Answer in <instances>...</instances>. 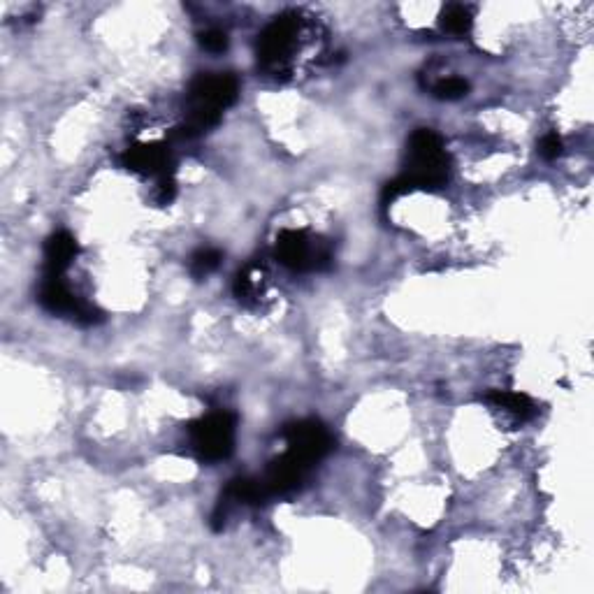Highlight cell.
Instances as JSON below:
<instances>
[{
    "label": "cell",
    "mask_w": 594,
    "mask_h": 594,
    "mask_svg": "<svg viewBox=\"0 0 594 594\" xmlns=\"http://www.w3.org/2000/svg\"><path fill=\"white\" fill-rule=\"evenodd\" d=\"M239 96V84L233 75H200L193 79L186 96V121L175 128L172 137L193 140L221 121L223 110H228Z\"/></svg>",
    "instance_id": "cell-1"
},
{
    "label": "cell",
    "mask_w": 594,
    "mask_h": 594,
    "mask_svg": "<svg viewBox=\"0 0 594 594\" xmlns=\"http://www.w3.org/2000/svg\"><path fill=\"white\" fill-rule=\"evenodd\" d=\"M448 175H451V158L441 137L430 128H418L409 140V163L402 179L411 191H434L446 186Z\"/></svg>",
    "instance_id": "cell-2"
},
{
    "label": "cell",
    "mask_w": 594,
    "mask_h": 594,
    "mask_svg": "<svg viewBox=\"0 0 594 594\" xmlns=\"http://www.w3.org/2000/svg\"><path fill=\"white\" fill-rule=\"evenodd\" d=\"M237 420L228 411H216L188 425L191 446L202 462L228 460L235 451Z\"/></svg>",
    "instance_id": "cell-3"
},
{
    "label": "cell",
    "mask_w": 594,
    "mask_h": 594,
    "mask_svg": "<svg viewBox=\"0 0 594 594\" xmlns=\"http://www.w3.org/2000/svg\"><path fill=\"white\" fill-rule=\"evenodd\" d=\"M277 260L293 272L323 270L330 265L332 253L328 244L316 242L304 230H281L274 244Z\"/></svg>",
    "instance_id": "cell-4"
},
{
    "label": "cell",
    "mask_w": 594,
    "mask_h": 594,
    "mask_svg": "<svg viewBox=\"0 0 594 594\" xmlns=\"http://www.w3.org/2000/svg\"><path fill=\"white\" fill-rule=\"evenodd\" d=\"M284 437L288 444V455H293L297 462H302L304 467L316 465L321 462L325 455L332 451L335 441H332V434L328 432L321 420L307 418V420H297V423H291L284 427Z\"/></svg>",
    "instance_id": "cell-5"
},
{
    "label": "cell",
    "mask_w": 594,
    "mask_h": 594,
    "mask_svg": "<svg viewBox=\"0 0 594 594\" xmlns=\"http://www.w3.org/2000/svg\"><path fill=\"white\" fill-rule=\"evenodd\" d=\"M38 302L42 309L52 311V314L72 316L77 323L93 325L103 321V311H98L91 304L79 300L77 295L70 293V288L63 284V277H45L38 293Z\"/></svg>",
    "instance_id": "cell-6"
},
{
    "label": "cell",
    "mask_w": 594,
    "mask_h": 594,
    "mask_svg": "<svg viewBox=\"0 0 594 594\" xmlns=\"http://www.w3.org/2000/svg\"><path fill=\"white\" fill-rule=\"evenodd\" d=\"M300 19L295 14H281L258 38V61L267 70H279L295 45Z\"/></svg>",
    "instance_id": "cell-7"
},
{
    "label": "cell",
    "mask_w": 594,
    "mask_h": 594,
    "mask_svg": "<svg viewBox=\"0 0 594 594\" xmlns=\"http://www.w3.org/2000/svg\"><path fill=\"white\" fill-rule=\"evenodd\" d=\"M121 165L130 172H140V175L151 177H165L175 175V163H172V151L163 142H149V144H133L123 151Z\"/></svg>",
    "instance_id": "cell-8"
},
{
    "label": "cell",
    "mask_w": 594,
    "mask_h": 594,
    "mask_svg": "<svg viewBox=\"0 0 594 594\" xmlns=\"http://www.w3.org/2000/svg\"><path fill=\"white\" fill-rule=\"evenodd\" d=\"M304 476H307V467H304L302 462H297L293 455L284 453L281 458L272 460V465L267 467L263 483L267 492H270V497H277V495H288V492L300 488Z\"/></svg>",
    "instance_id": "cell-9"
},
{
    "label": "cell",
    "mask_w": 594,
    "mask_h": 594,
    "mask_svg": "<svg viewBox=\"0 0 594 594\" xmlns=\"http://www.w3.org/2000/svg\"><path fill=\"white\" fill-rule=\"evenodd\" d=\"M79 244L65 230H59L47 239L45 244V277H63V272L72 265L77 258Z\"/></svg>",
    "instance_id": "cell-10"
},
{
    "label": "cell",
    "mask_w": 594,
    "mask_h": 594,
    "mask_svg": "<svg viewBox=\"0 0 594 594\" xmlns=\"http://www.w3.org/2000/svg\"><path fill=\"white\" fill-rule=\"evenodd\" d=\"M265 295V272L258 263H249L237 272L235 277V297L246 307L260 302V297Z\"/></svg>",
    "instance_id": "cell-11"
},
{
    "label": "cell",
    "mask_w": 594,
    "mask_h": 594,
    "mask_svg": "<svg viewBox=\"0 0 594 594\" xmlns=\"http://www.w3.org/2000/svg\"><path fill=\"white\" fill-rule=\"evenodd\" d=\"M485 402L492 404L495 409H504L506 414L518 418L520 423L534 418L536 411H539L532 402V397H527L523 393H506V390H490V393L485 395Z\"/></svg>",
    "instance_id": "cell-12"
},
{
    "label": "cell",
    "mask_w": 594,
    "mask_h": 594,
    "mask_svg": "<svg viewBox=\"0 0 594 594\" xmlns=\"http://www.w3.org/2000/svg\"><path fill=\"white\" fill-rule=\"evenodd\" d=\"M472 12L465 5H448L444 12H441V28L451 35H467L472 31Z\"/></svg>",
    "instance_id": "cell-13"
},
{
    "label": "cell",
    "mask_w": 594,
    "mask_h": 594,
    "mask_svg": "<svg viewBox=\"0 0 594 594\" xmlns=\"http://www.w3.org/2000/svg\"><path fill=\"white\" fill-rule=\"evenodd\" d=\"M223 260V253L219 249H198L191 256V260H188V270H191V274L195 279H205L209 277V274L219 270Z\"/></svg>",
    "instance_id": "cell-14"
},
{
    "label": "cell",
    "mask_w": 594,
    "mask_h": 594,
    "mask_svg": "<svg viewBox=\"0 0 594 594\" xmlns=\"http://www.w3.org/2000/svg\"><path fill=\"white\" fill-rule=\"evenodd\" d=\"M432 93H434V98H439V100H460L469 93V82L462 77L441 79L439 84H434Z\"/></svg>",
    "instance_id": "cell-15"
},
{
    "label": "cell",
    "mask_w": 594,
    "mask_h": 594,
    "mask_svg": "<svg viewBox=\"0 0 594 594\" xmlns=\"http://www.w3.org/2000/svg\"><path fill=\"white\" fill-rule=\"evenodd\" d=\"M200 47L209 54H221L228 49V33L221 31V28H207L198 35Z\"/></svg>",
    "instance_id": "cell-16"
},
{
    "label": "cell",
    "mask_w": 594,
    "mask_h": 594,
    "mask_svg": "<svg viewBox=\"0 0 594 594\" xmlns=\"http://www.w3.org/2000/svg\"><path fill=\"white\" fill-rule=\"evenodd\" d=\"M177 198V181L175 175H165V177H158V184H156V191H154V200L156 205H170L172 200Z\"/></svg>",
    "instance_id": "cell-17"
},
{
    "label": "cell",
    "mask_w": 594,
    "mask_h": 594,
    "mask_svg": "<svg viewBox=\"0 0 594 594\" xmlns=\"http://www.w3.org/2000/svg\"><path fill=\"white\" fill-rule=\"evenodd\" d=\"M562 137L557 133H548L541 137L539 142V156L543 161H557L562 156Z\"/></svg>",
    "instance_id": "cell-18"
}]
</instances>
